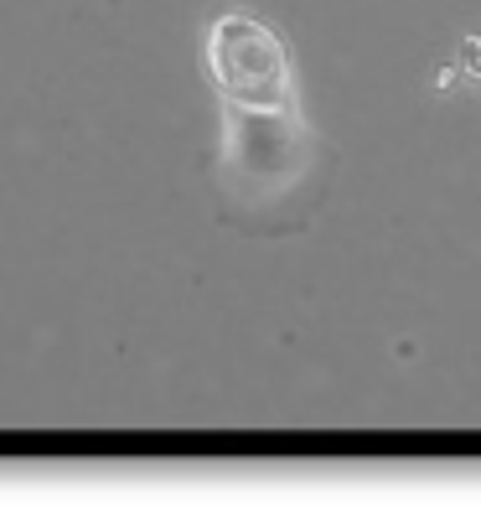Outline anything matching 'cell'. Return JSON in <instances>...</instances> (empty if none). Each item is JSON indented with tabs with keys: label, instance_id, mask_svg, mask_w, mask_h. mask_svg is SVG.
<instances>
[{
	"label": "cell",
	"instance_id": "obj_1",
	"mask_svg": "<svg viewBox=\"0 0 481 512\" xmlns=\"http://www.w3.org/2000/svg\"><path fill=\"white\" fill-rule=\"evenodd\" d=\"M326 145L295 104H223L218 213L249 233H285L326 187Z\"/></svg>",
	"mask_w": 481,
	"mask_h": 512
},
{
	"label": "cell",
	"instance_id": "obj_2",
	"mask_svg": "<svg viewBox=\"0 0 481 512\" xmlns=\"http://www.w3.org/2000/svg\"><path fill=\"white\" fill-rule=\"evenodd\" d=\"M207 73L223 104H295L290 47L264 16L223 11L207 32Z\"/></svg>",
	"mask_w": 481,
	"mask_h": 512
}]
</instances>
